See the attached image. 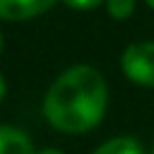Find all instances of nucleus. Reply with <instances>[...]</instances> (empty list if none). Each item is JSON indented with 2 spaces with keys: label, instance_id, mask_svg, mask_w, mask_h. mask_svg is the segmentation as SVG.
I'll use <instances>...</instances> for the list:
<instances>
[{
  "label": "nucleus",
  "instance_id": "f257e3e1",
  "mask_svg": "<svg viewBox=\"0 0 154 154\" xmlns=\"http://www.w3.org/2000/svg\"><path fill=\"white\" fill-rule=\"evenodd\" d=\"M106 109V84L91 66H72L50 86L43 100L48 122L66 134L88 131Z\"/></svg>",
  "mask_w": 154,
  "mask_h": 154
},
{
  "label": "nucleus",
  "instance_id": "f8f14e48",
  "mask_svg": "<svg viewBox=\"0 0 154 154\" xmlns=\"http://www.w3.org/2000/svg\"><path fill=\"white\" fill-rule=\"evenodd\" d=\"M152 154H154V152H152Z\"/></svg>",
  "mask_w": 154,
  "mask_h": 154
},
{
  "label": "nucleus",
  "instance_id": "6e6552de",
  "mask_svg": "<svg viewBox=\"0 0 154 154\" xmlns=\"http://www.w3.org/2000/svg\"><path fill=\"white\" fill-rule=\"evenodd\" d=\"M2 95H5V79L0 77V100H2Z\"/></svg>",
  "mask_w": 154,
  "mask_h": 154
},
{
  "label": "nucleus",
  "instance_id": "9b49d317",
  "mask_svg": "<svg viewBox=\"0 0 154 154\" xmlns=\"http://www.w3.org/2000/svg\"><path fill=\"white\" fill-rule=\"evenodd\" d=\"M0 52H2V34H0Z\"/></svg>",
  "mask_w": 154,
  "mask_h": 154
},
{
  "label": "nucleus",
  "instance_id": "0eeeda50",
  "mask_svg": "<svg viewBox=\"0 0 154 154\" xmlns=\"http://www.w3.org/2000/svg\"><path fill=\"white\" fill-rule=\"evenodd\" d=\"M68 7H72V9H93V7H97L102 2V0H63Z\"/></svg>",
  "mask_w": 154,
  "mask_h": 154
},
{
  "label": "nucleus",
  "instance_id": "9d476101",
  "mask_svg": "<svg viewBox=\"0 0 154 154\" xmlns=\"http://www.w3.org/2000/svg\"><path fill=\"white\" fill-rule=\"evenodd\" d=\"M145 2H147V5H149V7H154V0H145Z\"/></svg>",
  "mask_w": 154,
  "mask_h": 154
},
{
  "label": "nucleus",
  "instance_id": "7ed1b4c3",
  "mask_svg": "<svg viewBox=\"0 0 154 154\" xmlns=\"http://www.w3.org/2000/svg\"><path fill=\"white\" fill-rule=\"evenodd\" d=\"M54 5V0H0L2 20H27L43 14Z\"/></svg>",
  "mask_w": 154,
  "mask_h": 154
},
{
  "label": "nucleus",
  "instance_id": "39448f33",
  "mask_svg": "<svg viewBox=\"0 0 154 154\" xmlns=\"http://www.w3.org/2000/svg\"><path fill=\"white\" fill-rule=\"evenodd\" d=\"M93 154H145V152L138 145V140L134 138H111Z\"/></svg>",
  "mask_w": 154,
  "mask_h": 154
},
{
  "label": "nucleus",
  "instance_id": "423d86ee",
  "mask_svg": "<svg viewBox=\"0 0 154 154\" xmlns=\"http://www.w3.org/2000/svg\"><path fill=\"white\" fill-rule=\"evenodd\" d=\"M106 9L109 16L116 20H125L134 11V0H106Z\"/></svg>",
  "mask_w": 154,
  "mask_h": 154
},
{
  "label": "nucleus",
  "instance_id": "20e7f679",
  "mask_svg": "<svg viewBox=\"0 0 154 154\" xmlns=\"http://www.w3.org/2000/svg\"><path fill=\"white\" fill-rule=\"evenodd\" d=\"M0 154H34L32 140L16 127L0 125Z\"/></svg>",
  "mask_w": 154,
  "mask_h": 154
},
{
  "label": "nucleus",
  "instance_id": "1a4fd4ad",
  "mask_svg": "<svg viewBox=\"0 0 154 154\" xmlns=\"http://www.w3.org/2000/svg\"><path fill=\"white\" fill-rule=\"evenodd\" d=\"M38 154H61L59 149H43V152H38Z\"/></svg>",
  "mask_w": 154,
  "mask_h": 154
},
{
  "label": "nucleus",
  "instance_id": "f03ea898",
  "mask_svg": "<svg viewBox=\"0 0 154 154\" xmlns=\"http://www.w3.org/2000/svg\"><path fill=\"white\" fill-rule=\"evenodd\" d=\"M122 70L131 82L154 86V43H131L122 52Z\"/></svg>",
  "mask_w": 154,
  "mask_h": 154
}]
</instances>
